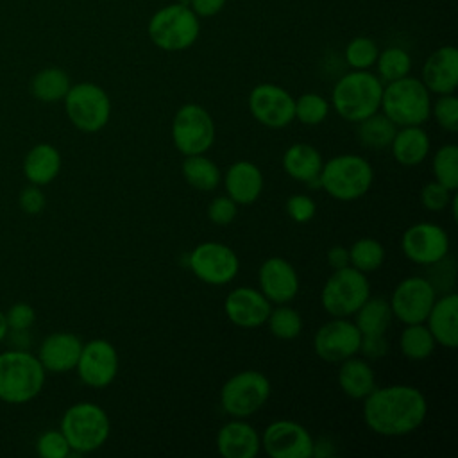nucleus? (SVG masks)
Masks as SVG:
<instances>
[{
    "label": "nucleus",
    "instance_id": "obj_22",
    "mask_svg": "<svg viewBox=\"0 0 458 458\" xmlns=\"http://www.w3.org/2000/svg\"><path fill=\"white\" fill-rule=\"evenodd\" d=\"M420 81L429 93H454L458 86V50L453 45L433 50L422 64Z\"/></svg>",
    "mask_w": 458,
    "mask_h": 458
},
{
    "label": "nucleus",
    "instance_id": "obj_7",
    "mask_svg": "<svg viewBox=\"0 0 458 458\" xmlns=\"http://www.w3.org/2000/svg\"><path fill=\"white\" fill-rule=\"evenodd\" d=\"M150 41L165 52H181L190 48L199 34L200 21L188 4H170L156 11L147 25Z\"/></svg>",
    "mask_w": 458,
    "mask_h": 458
},
{
    "label": "nucleus",
    "instance_id": "obj_21",
    "mask_svg": "<svg viewBox=\"0 0 458 458\" xmlns=\"http://www.w3.org/2000/svg\"><path fill=\"white\" fill-rule=\"evenodd\" d=\"M82 344L75 333L55 331L43 338L36 356L47 372L66 374L75 370Z\"/></svg>",
    "mask_w": 458,
    "mask_h": 458
},
{
    "label": "nucleus",
    "instance_id": "obj_44",
    "mask_svg": "<svg viewBox=\"0 0 458 458\" xmlns=\"http://www.w3.org/2000/svg\"><path fill=\"white\" fill-rule=\"evenodd\" d=\"M286 215L297 222V224H308L310 220H313L315 211H317V204L310 195L304 193H293L286 199Z\"/></svg>",
    "mask_w": 458,
    "mask_h": 458
},
{
    "label": "nucleus",
    "instance_id": "obj_45",
    "mask_svg": "<svg viewBox=\"0 0 458 458\" xmlns=\"http://www.w3.org/2000/svg\"><path fill=\"white\" fill-rule=\"evenodd\" d=\"M236 215L238 204L227 195L215 197L208 206V218L215 225H229L236 218Z\"/></svg>",
    "mask_w": 458,
    "mask_h": 458
},
{
    "label": "nucleus",
    "instance_id": "obj_27",
    "mask_svg": "<svg viewBox=\"0 0 458 458\" xmlns=\"http://www.w3.org/2000/svg\"><path fill=\"white\" fill-rule=\"evenodd\" d=\"M63 157L57 147L52 143H36L23 157L21 170L25 179L36 186L50 184L61 172Z\"/></svg>",
    "mask_w": 458,
    "mask_h": 458
},
{
    "label": "nucleus",
    "instance_id": "obj_35",
    "mask_svg": "<svg viewBox=\"0 0 458 458\" xmlns=\"http://www.w3.org/2000/svg\"><path fill=\"white\" fill-rule=\"evenodd\" d=\"M385 261V247L379 240L365 236L349 247V265L363 274L376 272Z\"/></svg>",
    "mask_w": 458,
    "mask_h": 458
},
{
    "label": "nucleus",
    "instance_id": "obj_34",
    "mask_svg": "<svg viewBox=\"0 0 458 458\" xmlns=\"http://www.w3.org/2000/svg\"><path fill=\"white\" fill-rule=\"evenodd\" d=\"M437 342L424 322L404 324L399 335V349L404 358L411 361H422L433 354Z\"/></svg>",
    "mask_w": 458,
    "mask_h": 458
},
{
    "label": "nucleus",
    "instance_id": "obj_30",
    "mask_svg": "<svg viewBox=\"0 0 458 458\" xmlns=\"http://www.w3.org/2000/svg\"><path fill=\"white\" fill-rule=\"evenodd\" d=\"M352 317L361 336H385L394 318L388 301L379 295H370Z\"/></svg>",
    "mask_w": 458,
    "mask_h": 458
},
{
    "label": "nucleus",
    "instance_id": "obj_5",
    "mask_svg": "<svg viewBox=\"0 0 458 458\" xmlns=\"http://www.w3.org/2000/svg\"><path fill=\"white\" fill-rule=\"evenodd\" d=\"M379 111L397 127L422 125L431 116V93L420 79L406 75L383 86Z\"/></svg>",
    "mask_w": 458,
    "mask_h": 458
},
{
    "label": "nucleus",
    "instance_id": "obj_1",
    "mask_svg": "<svg viewBox=\"0 0 458 458\" xmlns=\"http://www.w3.org/2000/svg\"><path fill=\"white\" fill-rule=\"evenodd\" d=\"M363 422L381 437H404L417 431L428 415L424 394L411 385L376 386L363 399Z\"/></svg>",
    "mask_w": 458,
    "mask_h": 458
},
{
    "label": "nucleus",
    "instance_id": "obj_2",
    "mask_svg": "<svg viewBox=\"0 0 458 458\" xmlns=\"http://www.w3.org/2000/svg\"><path fill=\"white\" fill-rule=\"evenodd\" d=\"M47 381V370L36 354L27 349L0 352V401L25 404L36 399Z\"/></svg>",
    "mask_w": 458,
    "mask_h": 458
},
{
    "label": "nucleus",
    "instance_id": "obj_17",
    "mask_svg": "<svg viewBox=\"0 0 458 458\" xmlns=\"http://www.w3.org/2000/svg\"><path fill=\"white\" fill-rule=\"evenodd\" d=\"M247 104L252 118L268 129H283L295 120V98L279 84L261 82L254 86Z\"/></svg>",
    "mask_w": 458,
    "mask_h": 458
},
{
    "label": "nucleus",
    "instance_id": "obj_12",
    "mask_svg": "<svg viewBox=\"0 0 458 458\" xmlns=\"http://www.w3.org/2000/svg\"><path fill=\"white\" fill-rule=\"evenodd\" d=\"M186 263L193 276L206 284H229L240 270L236 252L222 242H202L186 256Z\"/></svg>",
    "mask_w": 458,
    "mask_h": 458
},
{
    "label": "nucleus",
    "instance_id": "obj_41",
    "mask_svg": "<svg viewBox=\"0 0 458 458\" xmlns=\"http://www.w3.org/2000/svg\"><path fill=\"white\" fill-rule=\"evenodd\" d=\"M431 116L435 122L447 132L458 131V98L454 93L438 95L435 102H431Z\"/></svg>",
    "mask_w": 458,
    "mask_h": 458
},
{
    "label": "nucleus",
    "instance_id": "obj_14",
    "mask_svg": "<svg viewBox=\"0 0 458 458\" xmlns=\"http://www.w3.org/2000/svg\"><path fill=\"white\" fill-rule=\"evenodd\" d=\"M120 367V358L116 347L106 338H93L82 344L75 370L79 379L89 388L109 386Z\"/></svg>",
    "mask_w": 458,
    "mask_h": 458
},
{
    "label": "nucleus",
    "instance_id": "obj_42",
    "mask_svg": "<svg viewBox=\"0 0 458 458\" xmlns=\"http://www.w3.org/2000/svg\"><path fill=\"white\" fill-rule=\"evenodd\" d=\"M36 453L41 458H66L72 449L61 429H47L36 440Z\"/></svg>",
    "mask_w": 458,
    "mask_h": 458
},
{
    "label": "nucleus",
    "instance_id": "obj_15",
    "mask_svg": "<svg viewBox=\"0 0 458 458\" xmlns=\"http://www.w3.org/2000/svg\"><path fill=\"white\" fill-rule=\"evenodd\" d=\"M451 242L447 231L435 222H417L404 229L401 236L403 254L415 265L428 267L449 254Z\"/></svg>",
    "mask_w": 458,
    "mask_h": 458
},
{
    "label": "nucleus",
    "instance_id": "obj_9",
    "mask_svg": "<svg viewBox=\"0 0 458 458\" xmlns=\"http://www.w3.org/2000/svg\"><path fill=\"white\" fill-rule=\"evenodd\" d=\"M63 102L70 123L81 132L93 134L109 123L111 98L106 89L95 82L72 84Z\"/></svg>",
    "mask_w": 458,
    "mask_h": 458
},
{
    "label": "nucleus",
    "instance_id": "obj_49",
    "mask_svg": "<svg viewBox=\"0 0 458 458\" xmlns=\"http://www.w3.org/2000/svg\"><path fill=\"white\" fill-rule=\"evenodd\" d=\"M227 0H188V5L199 18H209L218 14L225 7Z\"/></svg>",
    "mask_w": 458,
    "mask_h": 458
},
{
    "label": "nucleus",
    "instance_id": "obj_33",
    "mask_svg": "<svg viewBox=\"0 0 458 458\" xmlns=\"http://www.w3.org/2000/svg\"><path fill=\"white\" fill-rule=\"evenodd\" d=\"M395 131H397V125L381 111H377L358 122L356 136L363 147L372 150H381L390 147Z\"/></svg>",
    "mask_w": 458,
    "mask_h": 458
},
{
    "label": "nucleus",
    "instance_id": "obj_24",
    "mask_svg": "<svg viewBox=\"0 0 458 458\" xmlns=\"http://www.w3.org/2000/svg\"><path fill=\"white\" fill-rule=\"evenodd\" d=\"M265 186L263 172L252 161H234L224 174L225 195L231 197L238 206L254 204Z\"/></svg>",
    "mask_w": 458,
    "mask_h": 458
},
{
    "label": "nucleus",
    "instance_id": "obj_37",
    "mask_svg": "<svg viewBox=\"0 0 458 458\" xmlns=\"http://www.w3.org/2000/svg\"><path fill=\"white\" fill-rule=\"evenodd\" d=\"M433 177L451 191L458 190V147L447 143L437 148L431 159Z\"/></svg>",
    "mask_w": 458,
    "mask_h": 458
},
{
    "label": "nucleus",
    "instance_id": "obj_11",
    "mask_svg": "<svg viewBox=\"0 0 458 458\" xmlns=\"http://www.w3.org/2000/svg\"><path fill=\"white\" fill-rule=\"evenodd\" d=\"M170 136L182 156L206 154L215 143V120L200 104H184L172 118Z\"/></svg>",
    "mask_w": 458,
    "mask_h": 458
},
{
    "label": "nucleus",
    "instance_id": "obj_25",
    "mask_svg": "<svg viewBox=\"0 0 458 458\" xmlns=\"http://www.w3.org/2000/svg\"><path fill=\"white\" fill-rule=\"evenodd\" d=\"M424 324L433 335L437 345L445 349H456L458 345V295L456 292H445L437 295Z\"/></svg>",
    "mask_w": 458,
    "mask_h": 458
},
{
    "label": "nucleus",
    "instance_id": "obj_18",
    "mask_svg": "<svg viewBox=\"0 0 458 458\" xmlns=\"http://www.w3.org/2000/svg\"><path fill=\"white\" fill-rule=\"evenodd\" d=\"M261 437V449L270 458H311L313 442L311 433L295 420L279 419L270 422Z\"/></svg>",
    "mask_w": 458,
    "mask_h": 458
},
{
    "label": "nucleus",
    "instance_id": "obj_10",
    "mask_svg": "<svg viewBox=\"0 0 458 458\" xmlns=\"http://www.w3.org/2000/svg\"><path fill=\"white\" fill-rule=\"evenodd\" d=\"M272 394L270 379L259 370L233 374L220 388V404L234 419H249L265 406Z\"/></svg>",
    "mask_w": 458,
    "mask_h": 458
},
{
    "label": "nucleus",
    "instance_id": "obj_4",
    "mask_svg": "<svg viewBox=\"0 0 458 458\" xmlns=\"http://www.w3.org/2000/svg\"><path fill=\"white\" fill-rule=\"evenodd\" d=\"M59 429L72 453L86 454L100 449L111 433V420L106 410L89 401H79L68 406L61 417Z\"/></svg>",
    "mask_w": 458,
    "mask_h": 458
},
{
    "label": "nucleus",
    "instance_id": "obj_39",
    "mask_svg": "<svg viewBox=\"0 0 458 458\" xmlns=\"http://www.w3.org/2000/svg\"><path fill=\"white\" fill-rule=\"evenodd\" d=\"M379 48L374 39L367 36H356L352 38L344 50L345 63L351 66V70H370L376 64Z\"/></svg>",
    "mask_w": 458,
    "mask_h": 458
},
{
    "label": "nucleus",
    "instance_id": "obj_43",
    "mask_svg": "<svg viewBox=\"0 0 458 458\" xmlns=\"http://www.w3.org/2000/svg\"><path fill=\"white\" fill-rule=\"evenodd\" d=\"M454 193L456 191L447 190L445 186H442L440 182H437L433 179V181H429V182H426L422 186V190H420V204L428 211H435V213L437 211H444L449 206V202H451Z\"/></svg>",
    "mask_w": 458,
    "mask_h": 458
},
{
    "label": "nucleus",
    "instance_id": "obj_51",
    "mask_svg": "<svg viewBox=\"0 0 458 458\" xmlns=\"http://www.w3.org/2000/svg\"><path fill=\"white\" fill-rule=\"evenodd\" d=\"M333 453H335V449H333V444H331L329 438H318V440L313 442V456L326 458Z\"/></svg>",
    "mask_w": 458,
    "mask_h": 458
},
{
    "label": "nucleus",
    "instance_id": "obj_28",
    "mask_svg": "<svg viewBox=\"0 0 458 458\" xmlns=\"http://www.w3.org/2000/svg\"><path fill=\"white\" fill-rule=\"evenodd\" d=\"M431 140L422 125H406L397 127L390 150L394 159L403 166H417L429 156Z\"/></svg>",
    "mask_w": 458,
    "mask_h": 458
},
{
    "label": "nucleus",
    "instance_id": "obj_26",
    "mask_svg": "<svg viewBox=\"0 0 458 458\" xmlns=\"http://www.w3.org/2000/svg\"><path fill=\"white\" fill-rule=\"evenodd\" d=\"M283 170L310 190H320L322 154L310 143H292L283 154Z\"/></svg>",
    "mask_w": 458,
    "mask_h": 458
},
{
    "label": "nucleus",
    "instance_id": "obj_32",
    "mask_svg": "<svg viewBox=\"0 0 458 458\" xmlns=\"http://www.w3.org/2000/svg\"><path fill=\"white\" fill-rule=\"evenodd\" d=\"M181 172L184 181L199 191H213L222 181V172L218 165L206 154L184 156Z\"/></svg>",
    "mask_w": 458,
    "mask_h": 458
},
{
    "label": "nucleus",
    "instance_id": "obj_36",
    "mask_svg": "<svg viewBox=\"0 0 458 458\" xmlns=\"http://www.w3.org/2000/svg\"><path fill=\"white\" fill-rule=\"evenodd\" d=\"M374 66L377 70L376 75L381 79L383 84H386L410 75L411 57L401 47H388L385 50H379Z\"/></svg>",
    "mask_w": 458,
    "mask_h": 458
},
{
    "label": "nucleus",
    "instance_id": "obj_48",
    "mask_svg": "<svg viewBox=\"0 0 458 458\" xmlns=\"http://www.w3.org/2000/svg\"><path fill=\"white\" fill-rule=\"evenodd\" d=\"M360 352L369 360H379L388 352V342L385 336H361Z\"/></svg>",
    "mask_w": 458,
    "mask_h": 458
},
{
    "label": "nucleus",
    "instance_id": "obj_3",
    "mask_svg": "<svg viewBox=\"0 0 458 458\" xmlns=\"http://www.w3.org/2000/svg\"><path fill=\"white\" fill-rule=\"evenodd\" d=\"M383 86L381 79L370 70H351L335 82L331 106L340 118L358 123L379 111Z\"/></svg>",
    "mask_w": 458,
    "mask_h": 458
},
{
    "label": "nucleus",
    "instance_id": "obj_46",
    "mask_svg": "<svg viewBox=\"0 0 458 458\" xmlns=\"http://www.w3.org/2000/svg\"><path fill=\"white\" fill-rule=\"evenodd\" d=\"M9 331H29L36 322V310L29 302H14L5 311Z\"/></svg>",
    "mask_w": 458,
    "mask_h": 458
},
{
    "label": "nucleus",
    "instance_id": "obj_50",
    "mask_svg": "<svg viewBox=\"0 0 458 458\" xmlns=\"http://www.w3.org/2000/svg\"><path fill=\"white\" fill-rule=\"evenodd\" d=\"M327 265L336 270L349 265V249L344 245H333L327 250Z\"/></svg>",
    "mask_w": 458,
    "mask_h": 458
},
{
    "label": "nucleus",
    "instance_id": "obj_29",
    "mask_svg": "<svg viewBox=\"0 0 458 458\" xmlns=\"http://www.w3.org/2000/svg\"><path fill=\"white\" fill-rule=\"evenodd\" d=\"M338 386L340 390L356 401H363L377 385H376V374L369 361L363 358H358L356 354L338 363Z\"/></svg>",
    "mask_w": 458,
    "mask_h": 458
},
{
    "label": "nucleus",
    "instance_id": "obj_52",
    "mask_svg": "<svg viewBox=\"0 0 458 458\" xmlns=\"http://www.w3.org/2000/svg\"><path fill=\"white\" fill-rule=\"evenodd\" d=\"M9 335V326H7V320H5V311L0 310V342H4Z\"/></svg>",
    "mask_w": 458,
    "mask_h": 458
},
{
    "label": "nucleus",
    "instance_id": "obj_20",
    "mask_svg": "<svg viewBox=\"0 0 458 458\" xmlns=\"http://www.w3.org/2000/svg\"><path fill=\"white\" fill-rule=\"evenodd\" d=\"M272 302L252 286H238L231 290L224 299V313L231 324L254 329L267 322Z\"/></svg>",
    "mask_w": 458,
    "mask_h": 458
},
{
    "label": "nucleus",
    "instance_id": "obj_47",
    "mask_svg": "<svg viewBox=\"0 0 458 458\" xmlns=\"http://www.w3.org/2000/svg\"><path fill=\"white\" fill-rule=\"evenodd\" d=\"M18 206L25 215H39L47 206V197L41 186L29 182V186H25L18 195Z\"/></svg>",
    "mask_w": 458,
    "mask_h": 458
},
{
    "label": "nucleus",
    "instance_id": "obj_13",
    "mask_svg": "<svg viewBox=\"0 0 458 458\" xmlns=\"http://www.w3.org/2000/svg\"><path fill=\"white\" fill-rule=\"evenodd\" d=\"M437 295V290L426 276L404 277L395 284L388 299L392 317L403 324L424 322Z\"/></svg>",
    "mask_w": 458,
    "mask_h": 458
},
{
    "label": "nucleus",
    "instance_id": "obj_6",
    "mask_svg": "<svg viewBox=\"0 0 458 458\" xmlns=\"http://www.w3.org/2000/svg\"><path fill=\"white\" fill-rule=\"evenodd\" d=\"M372 182L374 168L358 154L333 156L320 170V190L342 202L361 199L370 190Z\"/></svg>",
    "mask_w": 458,
    "mask_h": 458
},
{
    "label": "nucleus",
    "instance_id": "obj_40",
    "mask_svg": "<svg viewBox=\"0 0 458 458\" xmlns=\"http://www.w3.org/2000/svg\"><path fill=\"white\" fill-rule=\"evenodd\" d=\"M293 114L304 125H318L329 114V102L318 93H302L295 98Z\"/></svg>",
    "mask_w": 458,
    "mask_h": 458
},
{
    "label": "nucleus",
    "instance_id": "obj_38",
    "mask_svg": "<svg viewBox=\"0 0 458 458\" xmlns=\"http://www.w3.org/2000/svg\"><path fill=\"white\" fill-rule=\"evenodd\" d=\"M265 324L268 326V331L279 340H293L302 331L301 313L288 304H276V308L270 310Z\"/></svg>",
    "mask_w": 458,
    "mask_h": 458
},
{
    "label": "nucleus",
    "instance_id": "obj_23",
    "mask_svg": "<svg viewBox=\"0 0 458 458\" xmlns=\"http://www.w3.org/2000/svg\"><path fill=\"white\" fill-rule=\"evenodd\" d=\"M216 449L224 458H254L261 449V437L245 419L231 417L216 431Z\"/></svg>",
    "mask_w": 458,
    "mask_h": 458
},
{
    "label": "nucleus",
    "instance_id": "obj_31",
    "mask_svg": "<svg viewBox=\"0 0 458 458\" xmlns=\"http://www.w3.org/2000/svg\"><path fill=\"white\" fill-rule=\"evenodd\" d=\"M72 86L70 75L59 66H47L34 73L29 89L30 95L45 104L61 102Z\"/></svg>",
    "mask_w": 458,
    "mask_h": 458
},
{
    "label": "nucleus",
    "instance_id": "obj_19",
    "mask_svg": "<svg viewBox=\"0 0 458 458\" xmlns=\"http://www.w3.org/2000/svg\"><path fill=\"white\" fill-rule=\"evenodd\" d=\"M259 292L272 304H288L299 293V274L290 261L281 256L267 258L258 270Z\"/></svg>",
    "mask_w": 458,
    "mask_h": 458
},
{
    "label": "nucleus",
    "instance_id": "obj_8",
    "mask_svg": "<svg viewBox=\"0 0 458 458\" xmlns=\"http://www.w3.org/2000/svg\"><path fill=\"white\" fill-rule=\"evenodd\" d=\"M370 297L367 274L347 265L336 268L326 279L320 292V304L329 317H352Z\"/></svg>",
    "mask_w": 458,
    "mask_h": 458
},
{
    "label": "nucleus",
    "instance_id": "obj_16",
    "mask_svg": "<svg viewBox=\"0 0 458 458\" xmlns=\"http://www.w3.org/2000/svg\"><path fill=\"white\" fill-rule=\"evenodd\" d=\"M360 342L361 333L352 320L345 317H331V320L317 329L313 349L322 361L340 363L360 352Z\"/></svg>",
    "mask_w": 458,
    "mask_h": 458
}]
</instances>
